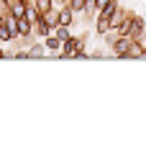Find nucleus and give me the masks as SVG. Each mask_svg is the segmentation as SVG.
Instances as JSON below:
<instances>
[{"label": "nucleus", "instance_id": "nucleus-1", "mask_svg": "<svg viewBox=\"0 0 146 148\" xmlns=\"http://www.w3.org/2000/svg\"><path fill=\"white\" fill-rule=\"evenodd\" d=\"M85 44H87V33L72 36V38H67V41L62 44L59 56H62V59H85V56H87V54H85Z\"/></svg>", "mask_w": 146, "mask_h": 148}, {"label": "nucleus", "instance_id": "nucleus-2", "mask_svg": "<svg viewBox=\"0 0 146 148\" xmlns=\"http://www.w3.org/2000/svg\"><path fill=\"white\" fill-rule=\"evenodd\" d=\"M128 23H131V36L133 41H144L146 38V21L141 13H136V10H131V18H128Z\"/></svg>", "mask_w": 146, "mask_h": 148}, {"label": "nucleus", "instance_id": "nucleus-3", "mask_svg": "<svg viewBox=\"0 0 146 148\" xmlns=\"http://www.w3.org/2000/svg\"><path fill=\"white\" fill-rule=\"evenodd\" d=\"M131 44H133V38L131 36H120L118 33V38L110 44V49H113V56H118V59H123L126 56V51L131 49Z\"/></svg>", "mask_w": 146, "mask_h": 148}, {"label": "nucleus", "instance_id": "nucleus-4", "mask_svg": "<svg viewBox=\"0 0 146 148\" xmlns=\"http://www.w3.org/2000/svg\"><path fill=\"white\" fill-rule=\"evenodd\" d=\"M13 31H15V38L18 36H33V21H28L26 15H21V18H15Z\"/></svg>", "mask_w": 146, "mask_h": 148}, {"label": "nucleus", "instance_id": "nucleus-5", "mask_svg": "<svg viewBox=\"0 0 146 148\" xmlns=\"http://www.w3.org/2000/svg\"><path fill=\"white\" fill-rule=\"evenodd\" d=\"M33 33H36V38H46V36L54 33V26H49L44 18H39V21L33 23Z\"/></svg>", "mask_w": 146, "mask_h": 148}, {"label": "nucleus", "instance_id": "nucleus-6", "mask_svg": "<svg viewBox=\"0 0 146 148\" xmlns=\"http://www.w3.org/2000/svg\"><path fill=\"white\" fill-rule=\"evenodd\" d=\"M108 31H113L110 18H108V15H102V13H98V18H95V33H98V36H105Z\"/></svg>", "mask_w": 146, "mask_h": 148}, {"label": "nucleus", "instance_id": "nucleus-7", "mask_svg": "<svg viewBox=\"0 0 146 148\" xmlns=\"http://www.w3.org/2000/svg\"><path fill=\"white\" fill-rule=\"evenodd\" d=\"M123 59H144V41H133Z\"/></svg>", "mask_w": 146, "mask_h": 148}, {"label": "nucleus", "instance_id": "nucleus-8", "mask_svg": "<svg viewBox=\"0 0 146 148\" xmlns=\"http://www.w3.org/2000/svg\"><path fill=\"white\" fill-rule=\"evenodd\" d=\"M26 8H28V0H10V15L13 18L26 15Z\"/></svg>", "mask_w": 146, "mask_h": 148}, {"label": "nucleus", "instance_id": "nucleus-9", "mask_svg": "<svg viewBox=\"0 0 146 148\" xmlns=\"http://www.w3.org/2000/svg\"><path fill=\"white\" fill-rule=\"evenodd\" d=\"M44 49H46L44 38H39V41H33V44L28 46V59H39V56H44Z\"/></svg>", "mask_w": 146, "mask_h": 148}, {"label": "nucleus", "instance_id": "nucleus-10", "mask_svg": "<svg viewBox=\"0 0 146 148\" xmlns=\"http://www.w3.org/2000/svg\"><path fill=\"white\" fill-rule=\"evenodd\" d=\"M74 23V10L72 8H59V26H72Z\"/></svg>", "mask_w": 146, "mask_h": 148}, {"label": "nucleus", "instance_id": "nucleus-11", "mask_svg": "<svg viewBox=\"0 0 146 148\" xmlns=\"http://www.w3.org/2000/svg\"><path fill=\"white\" fill-rule=\"evenodd\" d=\"M44 44H46V49H49V51L59 54V51H62V44H64V41H62V38H57V36L51 33V36H46V38H44Z\"/></svg>", "mask_w": 146, "mask_h": 148}, {"label": "nucleus", "instance_id": "nucleus-12", "mask_svg": "<svg viewBox=\"0 0 146 148\" xmlns=\"http://www.w3.org/2000/svg\"><path fill=\"white\" fill-rule=\"evenodd\" d=\"M41 18H44L49 26H54V28H57V26H59V8H57V5H54V8H49Z\"/></svg>", "mask_w": 146, "mask_h": 148}, {"label": "nucleus", "instance_id": "nucleus-13", "mask_svg": "<svg viewBox=\"0 0 146 148\" xmlns=\"http://www.w3.org/2000/svg\"><path fill=\"white\" fill-rule=\"evenodd\" d=\"M100 8H98V0H85V15L87 18H98Z\"/></svg>", "mask_w": 146, "mask_h": 148}, {"label": "nucleus", "instance_id": "nucleus-14", "mask_svg": "<svg viewBox=\"0 0 146 148\" xmlns=\"http://www.w3.org/2000/svg\"><path fill=\"white\" fill-rule=\"evenodd\" d=\"M72 26H57V28H54V36H57V38H62V41H67V38H72Z\"/></svg>", "mask_w": 146, "mask_h": 148}, {"label": "nucleus", "instance_id": "nucleus-15", "mask_svg": "<svg viewBox=\"0 0 146 148\" xmlns=\"http://www.w3.org/2000/svg\"><path fill=\"white\" fill-rule=\"evenodd\" d=\"M10 15V0H0V21H5Z\"/></svg>", "mask_w": 146, "mask_h": 148}, {"label": "nucleus", "instance_id": "nucleus-16", "mask_svg": "<svg viewBox=\"0 0 146 148\" xmlns=\"http://www.w3.org/2000/svg\"><path fill=\"white\" fill-rule=\"evenodd\" d=\"M72 10L74 13H82L85 10V0H72Z\"/></svg>", "mask_w": 146, "mask_h": 148}, {"label": "nucleus", "instance_id": "nucleus-17", "mask_svg": "<svg viewBox=\"0 0 146 148\" xmlns=\"http://www.w3.org/2000/svg\"><path fill=\"white\" fill-rule=\"evenodd\" d=\"M57 8H72V0H54Z\"/></svg>", "mask_w": 146, "mask_h": 148}, {"label": "nucleus", "instance_id": "nucleus-18", "mask_svg": "<svg viewBox=\"0 0 146 148\" xmlns=\"http://www.w3.org/2000/svg\"><path fill=\"white\" fill-rule=\"evenodd\" d=\"M110 3H113V0H98V8H100V10H102V8H108Z\"/></svg>", "mask_w": 146, "mask_h": 148}, {"label": "nucleus", "instance_id": "nucleus-19", "mask_svg": "<svg viewBox=\"0 0 146 148\" xmlns=\"http://www.w3.org/2000/svg\"><path fill=\"white\" fill-rule=\"evenodd\" d=\"M5 56H8V51H5V49H0V59H5Z\"/></svg>", "mask_w": 146, "mask_h": 148}, {"label": "nucleus", "instance_id": "nucleus-20", "mask_svg": "<svg viewBox=\"0 0 146 148\" xmlns=\"http://www.w3.org/2000/svg\"><path fill=\"white\" fill-rule=\"evenodd\" d=\"M144 59H146V46H144Z\"/></svg>", "mask_w": 146, "mask_h": 148}]
</instances>
